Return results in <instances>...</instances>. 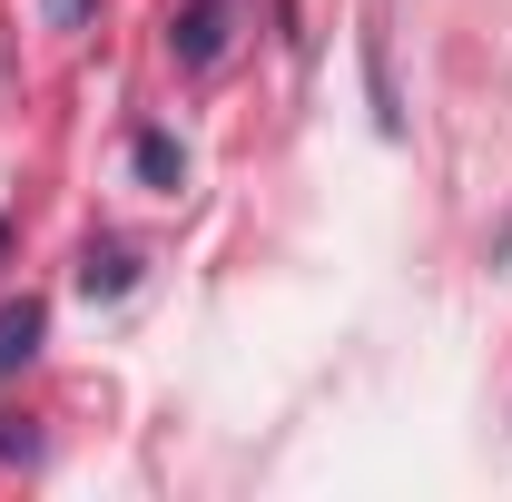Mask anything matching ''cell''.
I'll return each instance as SVG.
<instances>
[{"instance_id":"1","label":"cell","mask_w":512,"mask_h":502,"mask_svg":"<svg viewBox=\"0 0 512 502\" xmlns=\"http://www.w3.org/2000/svg\"><path fill=\"white\" fill-rule=\"evenodd\" d=\"M227 40H237V0H188V10L168 20V60L178 69H217Z\"/></svg>"},{"instance_id":"2","label":"cell","mask_w":512,"mask_h":502,"mask_svg":"<svg viewBox=\"0 0 512 502\" xmlns=\"http://www.w3.org/2000/svg\"><path fill=\"white\" fill-rule=\"evenodd\" d=\"M40 335H50V306H40V296H10V306H0V384L40 355Z\"/></svg>"},{"instance_id":"3","label":"cell","mask_w":512,"mask_h":502,"mask_svg":"<svg viewBox=\"0 0 512 502\" xmlns=\"http://www.w3.org/2000/svg\"><path fill=\"white\" fill-rule=\"evenodd\" d=\"M128 168H138V178H148V188H188V148H178V138H168V128H138V138H128Z\"/></svg>"},{"instance_id":"7","label":"cell","mask_w":512,"mask_h":502,"mask_svg":"<svg viewBox=\"0 0 512 502\" xmlns=\"http://www.w3.org/2000/svg\"><path fill=\"white\" fill-rule=\"evenodd\" d=\"M0 237H10V227H0Z\"/></svg>"},{"instance_id":"6","label":"cell","mask_w":512,"mask_h":502,"mask_svg":"<svg viewBox=\"0 0 512 502\" xmlns=\"http://www.w3.org/2000/svg\"><path fill=\"white\" fill-rule=\"evenodd\" d=\"M493 256H503V266H512V227H503V237H493Z\"/></svg>"},{"instance_id":"5","label":"cell","mask_w":512,"mask_h":502,"mask_svg":"<svg viewBox=\"0 0 512 502\" xmlns=\"http://www.w3.org/2000/svg\"><path fill=\"white\" fill-rule=\"evenodd\" d=\"M89 10H99V0H40V20H50V30H79Z\"/></svg>"},{"instance_id":"4","label":"cell","mask_w":512,"mask_h":502,"mask_svg":"<svg viewBox=\"0 0 512 502\" xmlns=\"http://www.w3.org/2000/svg\"><path fill=\"white\" fill-rule=\"evenodd\" d=\"M79 286H89V296H128V286H138V256L128 247H89L79 256Z\"/></svg>"}]
</instances>
